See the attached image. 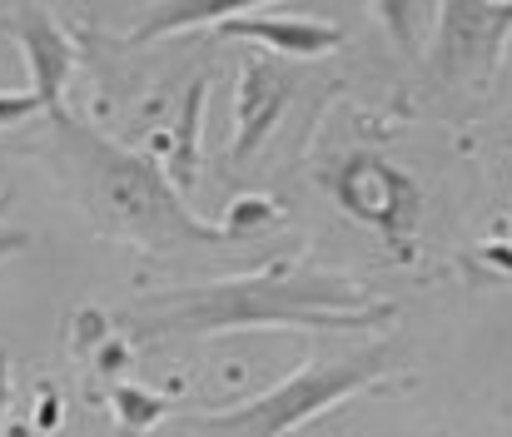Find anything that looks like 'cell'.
<instances>
[{
  "label": "cell",
  "instance_id": "obj_9",
  "mask_svg": "<svg viewBox=\"0 0 512 437\" xmlns=\"http://www.w3.org/2000/svg\"><path fill=\"white\" fill-rule=\"evenodd\" d=\"M209 90H214V75H194L184 100H179V115H174V140H170V159H165V174L179 194H189L199 184V130H204V105H209Z\"/></svg>",
  "mask_w": 512,
  "mask_h": 437
},
{
  "label": "cell",
  "instance_id": "obj_15",
  "mask_svg": "<svg viewBox=\"0 0 512 437\" xmlns=\"http://www.w3.org/2000/svg\"><path fill=\"white\" fill-rule=\"evenodd\" d=\"M5 408H10V353L0 348V418H5Z\"/></svg>",
  "mask_w": 512,
  "mask_h": 437
},
{
  "label": "cell",
  "instance_id": "obj_3",
  "mask_svg": "<svg viewBox=\"0 0 512 437\" xmlns=\"http://www.w3.org/2000/svg\"><path fill=\"white\" fill-rule=\"evenodd\" d=\"M393 343H363L358 353H334V358H314L299 373H289L284 383H274L269 393L229 408V413H204L189 418V433L209 437H284L299 423L329 413L334 403H343L358 388H373L388 368H393Z\"/></svg>",
  "mask_w": 512,
  "mask_h": 437
},
{
  "label": "cell",
  "instance_id": "obj_16",
  "mask_svg": "<svg viewBox=\"0 0 512 437\" xmlns=\"http://www.w3.org/2000/svg\"><path fill=\"white\" fill-rule=\"evenodd\" d=\"M10 204H15V189H0V214H5Z\"/></svg>",
  "mask_w": 512,
  "mask_h": 437
},
{
  "label": "cell",
  "instance_id": "obj_8",
  "mask_svg": "<svg viewBox=\"0 0 512 437\" xmlns=\"http://www.w3.org/2000/svg\"><path fill=\"white\" fill-rule=\"evenodd\" d=\"M214 35H239V40H259L279 55H329L343 45V30L329 20H304L294 5H244L239 15H229L224 25H214Z\"/></svg>",
  "mask_w": 512,
  "mask_h": 437
},
{
  "label": "cell",
  "instance_id": "obj_4",
  "mask_svg": "<svg viewBox=\"0 0 512 437\" xmlns=\"http://www.w3.org/2000/svg\"><path fill=\"white\" fill-rule=\"evenodd\" d=\"M324 189L339 199L343 214H353L358 224L378 229L388 244H408L423 214V189L413 184V174H403L398 164L358 149L343 154L324 169Z\"/></svg>",
  "mask_w": 512,
  "mask_h": 437
},
{
  "label": "cell",
  "instance_id": "obj_7",
  "mask_svg": "<svg viewBox=\"0 0 512 437\" xmlns=\"http://www.w3.org/2000/svg\"><path fill=\"white\" fill-rule=\"evenodd\" d=\"M299 90V75L279 60H249L244 75H239V95H234V149L229 159L234 164H249L259 145L279 130L289 100Z\"/></svg>",
  "mask_w": 512,
  "mask_h": 437
},
{
  "label": "cell",
  "instance_id": "obj_5",
  "mask_svg": "<svg viewBox=\"0 0 512 437\" xmlns=\"http://www.w3.org/2000/svg\"><path fill=\"white\" fill-rule=\"evenodd\" d=\"M512 35V5H468L448 0L438 5V35H433V70L443 85L488 90L498 75V60Z\"/></svg>",
  "mask_w": 512,
  "mask_h": 437
},
{
  "label": "cell",
  "instance_id": "obj_12",
  "mask_svg": "<svg viewBox=\"0 0 512 437\" xmlns=\"http://www.w3.org/2000/svg\"><path fill=\"white\" fill-rule=\"evenodd\" d=\"M115 328V318H105L100 308H80V323H75V353H100V338Z\"/></svg>",
  "mask_w": 512,
  "mask_h": 437
},
{
  "label": "cell",
  "instance_id": "obj_1",
  "mask_svg": "<svg viewBox=\"0 0 512 437\" xmlns=\"http://www.w3.org/2000/svg\"><path fill=\"white\" fill-rule=\"evenodd\" d=\"M393 318V303H373L363 284L334 269H269L249 279L199 284V289L155 293L115 313L125 343L155 338H214L244 328H319V333H363Z\"/></svg>",
  "mask_w": 512,
  "mask_h": 437
},
{
  "label": "cell",
  "instance_id": "obj_13",
  "mask_svg": "<svg viewBox=\"0 0 512 437\" xmlns=\"http://www.w3.org/2000/svg\"><path fill=\"white\" fill-rule=\"evenodd\" d=\"M30 115H45L30 90H25V95H0V130H5V125H20V120H30Z\"/></svg>",
  "mask_w": 512,
  "mask_h": 437
},
{
  "label": "cell",
  "instance_id": "obj_6",
  "mask_svg": "<svg viewBox=\"0 0 512 437\" xmlns=\"http://www.w3.org/2000/svg\"><path fill=\"white\" fill-rule=\"evenodd\" d=\"M5 25H10V35L20 40V50H25L30 95L40 100V110H45V115L65 110V85H70L80 55H75L70 35L60 30L55 10H45V5H10V10H5Z\"/></svg>",
  "mask_w": 512,
  "mask_h": 437
},
{
  "label": "cell",
  "instance_id": "obj_11",
  "mask_svg": "<svg viewBox=\"0 0 512 437\" xmlns=\"http://www.w3.org/2000/svg\"><path fill=\"white\" fill-rule=\"evenodd\" d=\"M110 408H115V423H120L125 437H145L155 423H165V413H170V403L160 393H150L140 383H125V378L110 383Z\"/></svg>",
  "mask_w": 512,
  "mask_h": 437
},
{
  "label": "cell",
  "instance_id": "obj_2",
  "mask_svg": "<svg viewBox=\"0 0 512 437\" xmlns=\"http://www.w3.org/2000/svg\"><path fill=\"white\" fill-rule=\"evenodd\" d=\"M50 125H55V149H60L70 184H75L80 209L110 239H130V244L155 249V254L239 244V234L229 224H209L184 204V194L170 184L160 159L105 140L100 130L80 125L65 110H55Z\"/></svg>",
  "mask_w": 512,
  "mask_h": 437
},
{
  "label": "cell",
  "instance_id": "obj_14",
  "mask_svg": "<svg viewBox=\"0 0 512 437\" xmlns=\"http://www.w3.org/2000/svg\"><path fill=\"white\" fill-rule=\"evenodd\" d=\"M130 363V343L125 338H110V343H100V373L115 383V373Z\"/></svg>",
  "mask_w": 512,
  "mask_h": 437
},
{
  "label": "cell",
  "instance_id": "obj_10",
  "mask_svg": "<svg viewBox=\"0 0 512 437\" xmlns=\"http://www.w3.org/2000/svg\"><path fill=\"white\" fill-rule=\"evenodd\" d=\"M249 0H170V5H155L135 30H130V40L125 45H150V40H170L179 30H194V25H224L229 15H239Z\"/></svg>",
  "mask_w": 512,
  "mask_h": 437
}]
</instances>
